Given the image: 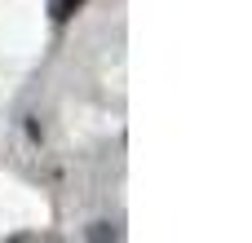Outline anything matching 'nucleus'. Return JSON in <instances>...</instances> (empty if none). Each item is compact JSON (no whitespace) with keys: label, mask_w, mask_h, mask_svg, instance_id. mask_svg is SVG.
<instances>
[{"label":"nucleus","mask_w":252,"mask_h":243,"mask_svg":"<svg viewBox=\"0 0 252 243\" xmlns=\"http://www.w3.org/2000/svg\"><path fill=\"white\" fill-rule=\"evenodd\" d=\"M80 4H84V0H49V13H53V22H66Z\"/></svg>","instance_id":"f257e3e1"}]
</instances>
